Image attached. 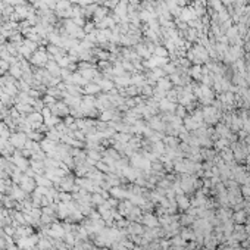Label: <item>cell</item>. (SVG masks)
<instances>
[{
  "instance_id": "1",
  "label": "cell",
  "mask_w": 250,
  "mask_h": 250,
  "mask_svg": "<svg viewBox=\"0 0 250 250\" xmlns=\"http://www.w3.org/2000/svg\"><path fill=\"white\" fill-rule=\"evenodd\" d=\"M100 85H102L103 88H106V90H111V88H112V84H111L109 81H102Z\"/></svg>"
}]
</instances>
